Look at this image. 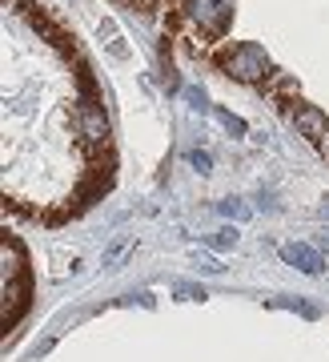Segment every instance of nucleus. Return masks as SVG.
Instances as JSON below:
<instances>
[{
	"instance_id": "nucleus-1",
	"label": "nucleus",
	"mask_w": 329,
	"mask_h": 362,
	"mask_svg": "<svg viewBox=\"0 0 329 362\" xmlns=\"http://www.w3.org/2000/svg\"><path fill=\"white\" fill-rule=\"evenodd\" d=\"M217 65L225 69L233 81L241 85H265L273 77V65H269V52L253 40H241V45H229L225 52H217Z\"/></svg>"
},
{
	"instance_id": "nucleus-2",
	"label": "nucleus",
	"mask_w": 329,
	"mask_h": 362,
	"mask_svg": "<svg viewBox=\"0 0 329 362\" xmlns=\"http://www.w3.org/2000/svg\"><path fill=\"white\" fill-rule=\"evenodd\" d=\"M177 13L189 28H201L209 40H221L233 25V0H177Z\"/></svg>"
},
{
	"instance_id": "nucleus-3",
	"label": "nucleus",
	"mask_w": 329,
	"mask_h": 362,
	"mask_svg": "<svg viewBox=\"0 0 329 362\" xmlns=\"http://www.w3.org/2000/svg\"><path fill=\"white\" fill-rule=\"evenodd\" d=\"M76 125H80V137H85V145H89V157L109 149V117H104L101 97H80Z\"/></svg>"
},
{
	"instance_id": "nucleus-4",
	"label": "nucleus",
	"mask_w": 329,
	"mask_h": 362,
	"mask_svg": "<svg viewBox=\"0 0 329 362\" xmlns=\"http://www.w3.org/2000/svg\"><path fill=\"white\" fill-rule=\"evenodd\" d=\"M289 121H293V129L301 133V137H309L313 145L329 133V121H325V113H321L317 105H293V109H289Z\"/></svg>"
},
{
	"instance_id": "nucleus-5",
	"label": "nucleus",
	"mask_w": 329,
	"mask_h": 362,
	"mask_svg": "<svg viewBox=\"0 0 329 362\" xmlns=\"http://www.w3.org/2000/svg\"><path fill=\"white\" fill-rule=\"evenodd\" d=\"M25 21L32 28H37L40 37L49 40L52 49H61V52H73V45H68V33H64L61 25H56V21H52V16H44V8H40V4H25Z\"/></svg>"
},
{
	"instance_id": "nucleus-6",
	"label": "nucleus",
	"mask_w": 329,
	"mask_h": 362,
	"mask_svg": "<svg viewBox=\"0 0 329 362\" xmlns=\"http://www.w3.org/2000/svg\"><path fill=\"white\" fill-rule=\"evenodd\" d=\"M281 258L289 262V266H297L301 274H309V278L325 274V258H321L313 246H305V242H285V246H281Z\"/></svg>"
},
{
	"instance_id": "nucleus-7",
	"label": "nucleus",
	"mask_w": 329,
	"mask_h": 362,
	"mask_svg": "<svg viewBox=\"0 0 329 362\" xmlns=\"http://www.w3.org/2000/svg\"><path fill=\"white\" fill-rule=\"evenodd\" d=\"M25 306H28V282H4V330H13L20 322Z\"/></svg>"
},
{
	"instance_id": "nucleus-8",
	"label": "nucleus",
	"mask_w": 329,
	"mask_h": 362,
	"mask_svg": "<svg viewBox=\"0 0 329 362\" xmlns=\"http://www.w3.org/2000/svg\"><path fill=\"white\" fill-rule=\"evenodd\" d=\"M0 266H4V282H25V250H20L13 233L0 246Z\"/></svg>"
},
{
	"instance_id": "nucleus-9",
	"label": "nucleus",
	"mask_w": 329,
	"mask_h": 362,
	"mask_svg": "<svg viewBox=\"0 0 329 362\" xmlns=\"http://www.w3.org/2000/svg\"><path fill=\"white\" fill-rule=\"evenodd\" d=\"M97 33H101V45L113 61H128V45H125V37H121V28H116L113 16H101L97 21Z\"/></svg>"
},
{
	"instance_id": "nucleus-10",
	"label": "nucleus",
	"mask_w": 329,
	"mask_h": 362,
	"mask_svg": "<svg viewBox=\"0 0 329 362\" xmlns=\"http://www.w3.org/2000/svg\"><path fill=\"white\" fill-rule=\"evenodd\" d=\"M261 89H265V93H273V97H285V101H289V93L297 89V81H293L289 73H281V69H273V77H269L265 85H261Z\"/></svg>"
},
{
	"instance_id": "nucleus-11",
	"label": "nucleus",
	"mask_w": 329,
	"mask_h": 362,
	"mask_svg": "<svg viewBox=\"0 0 329 362\" xmlns=\"http://www.w3.org/2000/svg\"><path fill=\"white\" fill-rule=\"evenodd\" d=\"M213 117H217V125H221V129H229L233 137H245V133H249V125H245L237 113H229V109H213Z\"/></svg>"
},
{
	"instance_id": "nucleus-12",
	"label": "nucleus",
	"mask_w": 329,
	"mask_h": 362,
	"mask_svg": "<svg viewBox=\"0 0 329 362\" xmlns=\"http://www.w3.org/2000/svg\"><path fill=\"white\" fill-rule=\"evenodd\" d=\"M128 250H133V242H128V238H116L113 246L104 250V258H101V266H104V270H116V262L125 258Z\"/></svg>"
},
{
	"instance_id": "nucleus-13",
	"label": "nucleus",
	"mask_w": 329,
	"mask_h": 362,
	"mask_svg": "<svg viewBox=\"0 0 329 362\" xmlns=\"http://www.w3.org/2000/svg\"><path fill=\"white\" fill-rule=\"evenodd\" d=\"M217 209H221L225 218H237V221H245V218H249V214H253V209L245 206L241 197H225V202H217Z\"/></svg>"
},
{
	"instance_id": "nucleus-14",
	"label": "nucleus",
	"mask_w": 329,
	"mask_h": 362,
	"mask_svg": "<svg viewBox=\"0 0 329 362\" xmlns=\"http://www.w3.org/2000/svg\"><path fill=\"white\" fill-rule=\"evenodd\" d=\"M269 306H273V310H285V306H289V310H297V314H305V318H313V306H305V302H297V298H269Z\"/></svg>"
},
{
	"instance_id": "nucleus-15",
	"label": "nucleus",
	"mask_w": 329,
	"mask_h": 362,
	"mask_svg": "<svg viewBox=\"0 0 329 362\" xmlns=\"http://www.w3.org/2000/svg\"><path fill=\"white\" fill-rule=\"evenodd\" d=\"M209 246H213V250H233V246H237V230H233V226L217 230L213 238H209Z\"/></svg>"
},
{
	"instance_id": "nucleus-16",
	"label": "nucleus",
	"mask_w": 329,
	"mask_h": 362,
	"mask_svg": "<svg viewBox=\"0 0 329 362\" xmlns=\"http://www.w3.org/2000/svg\"><path fill=\"white\" fill-rule=\"evenodd\" d=\"M189 165L197 169V173H209L213 161H209V153H201V149H189Z\"/></svg>"
},
{
	"instance_id": "nucleus-17",
	"label": "nucleus",
	"mask_w": 329,
	"mask_h": 362,
	"mask_svg": "<svg viewBox=\"0 0 329 362\" xmlns=\"http://www.w3.org/2000/svg\"><path fill=\"white\" fill-rule=\"evenodd\" d=\"M185 97H189V105H193V109H209V101H205V89H197V85H193V89L185 93Z\"/></svg>"
},
{
	"instance_id": "nucleus-18",
	"label": "nucleus",
	"mask_w": 329,
	"mask_h": 362,
	"mask_svg": "<svg viewBox=\"0 0 329 362\" xmlns=\"http://www.w3.org/2000/svg\"><path fill=\"white\" fill-rule=\"evenodd\" d=\"M177 298H193V302H201L205 290H201V286H177Z\"/></svg>"
},
{
	"instance_id": "nucleus-19",
	"label": "nucleus",
	"mask_w": 329,
	"mask_h": 362,
	"mask_svg": "<svg viewBox=\"0 0 329 362\" xmlns=\"http://www.w3.org/2000/svg\"><path fill=\"white\" fill-rule=\"evenodd\" d=\"M197 266H201L205 274H221V270H225V266H217V258H209V254H201V258H197Z\"/></svg>"
},
{
	"instance_id": "nucleus-20",
	"label": "nucleus",
	"mask_w": 329,
	"mask_h": 362,
	"mask_svg": "<svg viewBox=\"0 0 329 362\" xmlns=\"http://www.w3.org/2000/svg\"><path fill=\"white\" fill-rule=\"evenodd\" d=\"M317 149H321V153H325V161H329V133L321 137V141H317Z\"/></svg>"
},
{
	"instance_id": "nucleus-21",
	"label": "nucleus",
	"mask_w": 329,
	"mask_h": 362,
	"mask_svg": "<svg viewBox=\"0 0 329 362\" xmlns=\"http://www.w3.org/2000/svg\"><path fill=\"white\" fill-rule=\"evenodd\" d=\"M128 4H157V0H128Z\"/></svg>"
},
{
	"instance_id": "nucleus-22",
	"label": "nucleus",
	"mask_w": 329,
	"mask_h": 362,
	"mask_svg": "<svg viewBox=\"0 0 329 362\" xmlns=\"http://www.w3.org/2000/svg\"><path fill=\"white\" fill-rule=\"evenodd\" d=\"M321 209H325V218H329V197H325V206H321Z\"/></svg>"
}]
</instances>
